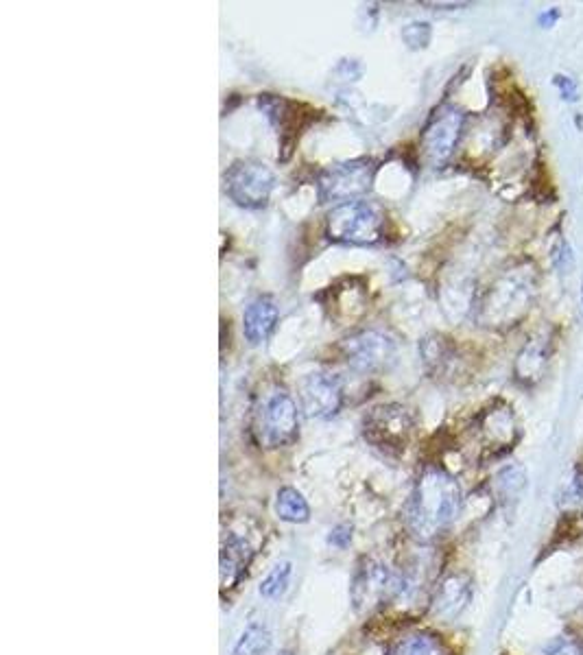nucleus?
<instances>
[{
  "label": "nucleus",
  "instance_id": "4",
  "mask_svg": "<svg viewBox=\"0 0 583 655\" xmlns=\"http://www.w3.org/2000/svg\"><path fill=\"white\" fill-rule=\"evenodd\" d=\"M378 164L372 158H356L330 164L317 177L319 204H345L372 190Z\"/></svg>",
  "mask_w": 583,
  "mask_h": 655
},
{
  "label": "nucleus",
  "instance_id": "8",
  "mask_svg": "<svg viewBox=\"0 0 583 655\" xmlns=\"http://www.w3.org/2000/svg\"><path fill=\"white\" fill-rule=\"evenodd\" d=\"M463 127H466V112L457 105L437 107L428 118L422 131V153L433 169H439L455 156Z\"/></svg>",
  "mask_w": 583,
  "mask_h": 655
},
{
  "label": "nucleus",
  "instance_id": "27",
  "mask_svg": "<svg viewBox=\"0 0 583 655\" xmlns=\"http://www.w3.org/2000/svg\"><path fill=\"white\" fill-rule=\"evenodd\" d=\"M559 18H562V14H559V9H546V11H542V16H540V25L544 29H551Z\"/></svg>",
  "mask_w": 583,
  "mask_h": 655
},
{
  "label": "nucleus",
  "instance_id": "21",
  "mask_svg": "<svg viewBox=\"0 0 583 655\" xmlns=\"http://www.w3.org/2000/svg\"><path fill=\"white\" fill-rule=\"evenodd\" d=\"M291 575H293V564L291 562H282L278 566L271 568V573L260 581V597L265 599H280L284 592L289 590V583H291Z\"/></svg>",
  "mask_w": 583,
  "mask_h": 655
},
{
  "label": "nucleus",
  "instance_id": "25",
  "mask_svg": "<svg viewBox=\"0 0 583 655\" xmlns=\"http://www.w3.org/2000/svg\"><path fill=\"white\" fill-rule=\"evenodd\" d=\"M553 86L562 94V99L568 103L579 101V83L570 75H555L553 77Z\"/></svg>",
  "mask_w": 583,
  "mask_h": 655
},
{
  "label": "nucleus",
  "instance_id": "22",
  "mask_svg": "<svg viewBox=\"0 0 583 655\" xmlns=\"http://www.w3.org/2000/svg\"><path fill=\"white\" fill-rule=\"evenodd\" d=\"M431 25H428V22H409L407 27L402 29V40L404 44L409 46L411 51H420V49H426L428 42H431Z\"/></svg>",
  "mask_w": 583,
  "mask_h": 655
},
{
  "label": "nucleus",
  "instance_id": "17",
  "mask_svg": "<svg viewBox=\"0 0 583 655\" xmlns=\"http://www.w3.org/2000/svg\"><path fill=\"white\" fill-rule=\"evenodd\" d=\"M422 361L431 374H442L444 369L455 359V345L442 335H428L422 339Z\"/></svg>",
  "mask_w": 583,
  "mask_h": 655
},
{
  "label": "nucleus",
  "instance_id": "15",
  "mask_svg": "<svg viewBox=\"0 0 583 655\" xmlns=\"http://www.w3.org/2000/svg\"><path fill=\"white\" fill-rule=\"evenodd\" d=\"M546 339L544 337H535L531 339L522 352L518 354L516 359V378L522 380V383H533V380H538L544 372V365H546V356H549V350H546Z\"/></svg>",
  "mask_w": 583,
  "mask_h": 655
},
{
  "label": "nucleus",
  "instance_id": "14",
  "mask_svg": "<svg viewBox=\"0 0 583 655\" xmlns=\"http://www.w3.org/2000/svg\"><path fill=\"white\" fill-rule=\"evenodd\" d=\"M472 599V583L466 575H452L442 581L433 603V612L444 618V621H452L457 618L463 610H466Z\"/></svg>",
  "mask_w": 583,
  "mask_h": 655
},
{
  "label": "nucleus",
  "instance_id": "7",
  "mask_svg": "<svg viewBox=\"0 0 583 655\" xmlns=\"http://www.w3.org/2000/svg\"><path fill=\"white\" fill-rule=\"evenodd\" d=\"M341 359L352 372H383L396 361L398 343L383 330H359L339 343Z\"/></svg>",
  "mask_w": 583,
  "mask_h": 655
},
{
  "label": "nucleus",
  "instance_id": "13",
  "mask_svg": "<svg viewBox=\"0 0 583 655\" xmlns=\"http://www.w3.org/2000/svg\"><path fill=\"white\" fill-rule=\"evenodd\" d=\"M280 319L278 304L269 295H260L256 300L249 302L243 313V335L249 341V345H260L265 343L271 332L276 330Z\"/></svg>",
  "mask_w": 583,
  "mask_h": 655
},
{
  "label": "nucleus",
  "instance_id": "18",
  "mask_svg": "<svg viewBox=\"0 0 583 655\" xmlns=\"http://www.w3.org/2000/svg\"><path fill=\"white\" fill-rule=\"evenodd\" d=\"M276 514L280 520L291 524H304L311 518V507L295 487H282L276 496Z\"/></svg>",
  "mask_w": 583,
  "mask_h": 655
},
{
  "label": "nucleus",
  "instance_id": "10",
  "mask_svg": "<svg viewBox=\"0 0 583 655\" xmlns=\"http://www.w3.org/2000/svg\"><path fill=\"white\" fill-rule=\"evenodd\" d=\"M300 400L308 418L328 420L339 413L343 404L341 380L328 372L308 374L300 385Z\"/></svg>",
  "mask_w": 583,
  "mask_h": 655
},
{
  "label": "nucleus",
  "instance_id": "19",
  "mask_svg": "<svg viewBox=\"0 0 583 655\" xmlns=\"http://www.w3.org/2000/svg\"><path fill=\"white\" fill-rule=\"evenodd\" d=\"M269 649H271V631L265 625L252 623L245 627L241 638L236 640L232 655H267Z\"/></svg>",
  "mask_w": 583,
  "mask_h": 655
},
{
  "label": "nucleus",
  "instance_id": "12",
  "mask_svg": "<svg viewBox=\"0 0 583 655\" xmlns=\"http://www.w3.org/2000/svg\"><path fill=\"white\" fill-rule=\"evenodd\" d=\"M260 110L267 114L271 125L278 129V136L282 142V149L291 151V147L297 142V136H300L302 129V110L304 107L300 103H293L284 97H278V94H260L258 99Z\"/></svg>",
  "mask_w": 583,
  "mask_h": 655
},
{
  "label": "nucleus",
  "instance_id": "3",
  "mask_svg": "<svg viewBox=\"0 0 583 655\" xmlns=\"http://www.w3.org/2000/svg\"><path fill=\"white\" fill-rule=\"evenodd\" d=\"M324 234L330 243L372 247L385 238V212L372 201L356 199L332 206L326 214Z\"/></svg>",
  "mask_w": 583,
  "mask_h": 655
},
{
  "label": "nucleus",
  "instance_id": "16",
  "mask_svg": "<svg viewBox=\"0 0 583 655\" xmlns=\"http://www.w3.org/2000/svg\"><path fill=\"white\" fill-rule=\"evenodd\" d=\"M249 549L245 540L236 538V535H230L228 544L223 546L221 553V583L223 588H232L236 581L241 579L245 573V566L249 562Z\"/></svg>",
  "mask_w": 583,
  "mask_h": 655
},
{
  "label": "nucleus",
  "instance_id": "20",
  "mask_svg": "<svg viewBox=\"0 0 583 655\" xmlns=\"http://www.w3.org/2000/svg\"><path fill=\"white\" fill-rule=\"evenodd\" d=\"M394 655H448V651L439 636L420 631V634H411L404 638L396 647Z\"/></svg>",
  "mask_w": 583,
  "mask_h": 655
},
{
  "label": "nucleus",
  "instance_id": "9",
  "mask_svg": "<svg viewBox=\"0 0 583 655\" xmlns=\"http://www.w3.org/2000/svg\"><path fill=\"white\" fill-rule=\"evenodd\" d=\"M415 428V415L402 404H380L363 420V433L378 448H404Z\"/></svg>",
  "mask_w": 583,
  "mask_h": 655
},
{
  "label": "nucleus",
  "instance_id": "1",
  "mask_svg": "<svg viewBox=\"0 0 583 655\" xmlns=\"http://www.w3.org/2000/svg\"><path fill=\"white\" fill-rule=\"evenodd\" d=\"M461 487L439 468L426 470L415 483L409 500V527L415 538L433 540L459 518Z\"/></svg>",
  "mask_w": 583,
  "mask_h": 655
},
{
  "label": "nucleus",
  "instance_id": "2",
  "mask_svg": "<svg viewBox=\"0 0 583 655\" xmlns=\"http://www.w3.org/2000/svg\"><path fill=\"white\" fill-rule=\"evenodd\" d=\"M535 293H538V276L531 265L505 271L492 282L479 302V324L485 328L516 326V321L529 313Z\"/></svg>",
  "mask_w": 583,
  "mask_h": 655
},
{
  "label": "nucleus",
  "instance_id": "6",
  "mask_svg": "<svg viewBox=\"0 0 583 655\" xmlns=\"http://www.w3.org/2000/svg\"><path fill=\"white\" fill-rule=\"evenodd\" d=\"M256 431L260 444L267 448L289 446L297 439L300 431V413L291 393L284 387H276L263 400V407L258 411Z\"/></svg>",
  "mask_w": 583,
  "mask_h": 655
},
{
  "label": "nucleus",
  "instance_id": "5",
  "mask_svg": "<svg viewBox=\"0 0 583 655\" xmlns=\"http://www.w3.org/2000/svg\"><path fill=\"white\" fill-rule=\"evenodd\" d=\"M225 195L236 206L245 210H260L269 204L273 188H276V175L267 164L258 160H236L223 175Z\"/></svg>",
  "mask_w": 583,
  "mask_h": 655
},
{
  "label": "nucleus",
  "instance_id": "26",
  "mask_svg": "<svg viewBox=\"0 0 583 655\" xmlns=\"http://www.w3.org/2000/svg\"><path fill=\"white\" fill-rule=\"evenodd\" d=\"M350 542H352V529L345 527V524H339V527L332 529L328 535V544L337 546V549H345Z\"/></svg>",
  "mask_w": 583,
  "mask_h": 655
},
{
  "label": "nucleus",
  "instance_id": "28",
  "mask_svg": "<svg viewBox=\"0 0 583 655\" xmlns=\"http://www.w3.org/2000/svg\"><path fill=\"white\" fill-rule=\"evenodd\" d=\"M280 655H293V653H291V651H282Z\"/></svg>",
  "mask_w": 583,
  "mask_h": 655
},
{
  "label": "nucleus",
  "instance_id": "23",
  "mask_svg": "<svg viewBox=\"0 0 583 655\" xmlns=\"http://www.w3.org/2000/svg\"><path fill=\"white\" fill-rule=\"evenodd\" d=\"M562 505L566 509H575V511H583V472L577 474L573 481L568 483L566 492L562 496Z\"/></svg>",
  "mask_w": 583,
  "mask_h": 655
},
{
  "label": "nucleus",
  "instance_id": "24",
  "mask_svg": "<svg viewBox=\"0 0 583 655\" xmlns=\"http://www.w3.org/2000/svg\"><path fill=\"white\" fill-rule=\"evenodd\" d=\"M540 655H581V649L575 640H570L566 636H557L546 642Z\"/></svg>",
  "mask_w": 583,
  "mask_h": 655
},
{
  "label": "nucleus",
  "instance_id": "11",
  "mask_svg": "<svg viewBox=\"0 0 583 655\" xmlns=\"http://www.w3.org/2000/svg\"><path fill=\"white\" fill-rule=\"evenodd\" d=\"M387 594H396V575H391L387 566L365 559L354 573L352 581V603L356 610H367Z\"/></svg>",
  "mask_w": 583,
  "mask_h": 655
}]
</instances>
